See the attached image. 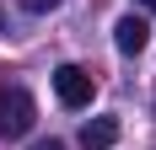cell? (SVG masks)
I'll return each mask as SVG.
<instances>
[{"label": "cell", "mask_w": 156, "mask_h": 150, "mask_svg": "<svg viewBox=\"0 0 156 150\" xmlns=\"http://www.w3.org/2000/svg\"><path fill=\"white\" fill-rule=\"evenodd\" d=\"M0 32H5V11H0Z\"/></svg>", "instance_id": "obj_8"}, {"label": "cell", "mask_w": 156, "mask_h": 150, "mask_svg": "<svg viewBox=\"0 0 156 150\" xmlns=\"http://www.w3.org/2000/svg\"><path fill=\"white\" fill-rule=\"evenodd\" d=\"M32 150H65V145H59V139H43V145H32Z\"/></svg>", "instance_id": "obj_6"}, {"label": "cell", "mask_w": 156, "mask_h": 150, "mask_svg": "<svg viewBox=\"0 0 156 150\" xmlns=\"http://www.w3.org/2000/svg\"><path fill=\"white\" fill-rule=\"evenodd\" d=\"M54 97H59L65 107H92V97H97V75L81 70V64H59V70H54Z\"/></svg>", "instance_id": "obj_2"}, {"label": "cell", "mask_w": 156, "mask_h": 150, "mask_svg": "<svg viewBox=\"0 0 156 150\" xmlns=\"http://www.w3.org/2000/svg\"><path fill=\"white\" fill-rule=\"evenodd\" d=\"M140 5H145V11H156V0H140Z\"/></svg>", "instance_id": "obj_7"}, {"label": "cell", "mask_w": 156, "mask_h": 150, "mask_svg": "<svg viewBox=\"0 0 156 150\" xmlns=\"http://www.w3.org/2000/svg\"><path fill=\"white\" fill-rule=\"evenodd\" d=\"M119 145V118H92L81 129V150H113Z\"/></svg>", "instance_id": "obj_4"}, {"label": "cell", "mask_w": 156, "mask_h": 150, "mask_svg": "<svg viewBox=\"0 0 156 150\" xmlns=\"http://www.w3.org/2000/svg\"><path fill=\"white\" fill-rule=\"evenodd\" d=\"M151 43V22H145V16H119V22H113V48H119V54H129V59H135V54H140V48Z\"/></svg>", "instance_id": "obj_3"}, {"label": "cell", "mask_w": 156, "mask_h": 150, "mask_svg": "<svg viewBox=\"0 0 156 150\" xmlns=\"http://www.w3.org/2000/svg\"><path fill=\"white\" fill-rule=\"evenodd\" d=\"M59 0H22V11H32V16H43V11H54Z\"/></svg>", "instance_id": "obj_5"}, {"label": "cell", "mask_w": 156, "mask_h": 150, "mask_svg": "<svg viewBox=\"0 0 156 150\" xmlns=\"http://www.w3.org/2000/svg\"><path fill=\"white\" fill-rule=\"evenodd\" d=\"M32 123H38V102H32V91L0 86V134H5V139H22Z\"/></svg>", "instance_id": "obj_1"}]
</instances>
